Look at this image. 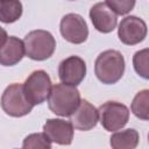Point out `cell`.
I'll list each match as a JSON object with an SVG mask.
<instances>
[{
    "label": "cell",
    "instance_id": "12",
    "mask_svg": "<svg viewBox=\"0 0 149 149\" xmlns=\"http://www.w3.org/2000/svg\"><path fill=\"white\" fill-rule=\"evenodd\" d=\"M73 125L71 121L62 119H48L43 126V132L50 139L51 142L69 146L73 140Z\"/></svg>",
    "mask_w": 149,
    "mask_h": 149
},
{
    "label": "cell",
    "instance_id": "13",
    "mask_svg": "<svg viewBox=\"0 0 149 149\" xmlns=\"http://www.w3.org/2000/svg\"><path fill=\"white\" fill-rule=\"evenodd\" d=\"M70 121L78 130H90L94 128L99 121V111L91 102L83 99L77 109L70 115Z\"/></svg>",
    "mask_w": 149,
    "mask_h": 149
},
{
    "label": "cell",
    "instance_id": "21",
    "mask_svg": "<svg viewBox=\"0 0 149 149\" xmlns=\"http://www.w3.org/2000/svg\"><path fill=\"white\" fill-rule=\"evenodd\" d=\"M71 1H72V0H71Z\"/></svg>",
    "mask_w": 149,
    "mask_h": 149
},
{
    "label": "cell",
    "instance_id": "20",
    "mask_svg": "<svg viewBox=\"0 0 149 149\" xmlns=\"http://www.w3.org/2000/svg\"><path fill=\"white\" fill-rule=\"evenodd\" d=\"M148 142H149V134H148Z\"/></svg>",
    "mask_w": 149,
    "mask_h": 149
},
{
    "label": "cell",
    "instance_id": "4",
    "mask_svg": "<svg viewBox=\"0 0 149 149\" xmlns=\"http://www.w3.org/2000/svg\"><path fill=\"white\" fill-rule=\"evenodd\" d=\"M1 107L7 115L21 118L29 114L34 105L27 99L23 85L14 83L7 86L3 91L1 95Z\"/></svg>",
    "mask_w": 149,
    "mask_h": 149
},
{
    "label": "cell",
    "instance_id": "10",
    "mask_svg": "<svg viewBox=\"0 0 149 149\" xmlns=\"http://www.w3.org/2000/svg\"><path fill=\"white\" fill-rule=\"evenodd\" d=\"M116 15L106 2H98L90 9V19L93 27L102 34H108L115 29L118 23Z\"/></svg>",
    "mask_w": 149,
    "mask_h": 149
},
{
    "label": "cell",
    "instance_id": "11",
    "mask_svg": "<svg viewBox=\"0 0 149 149\" xmlns=\"http://www.w3.org/2000/svg\"><path fill=\"white\" fill-rule=\"evenodd\" d=\"M3 37L0 48V63L3 66H13L17 64L26 54L24 42L16 36H6V31L2 30Z\"/></svg>",
    "mask_w": 149,
    "mask_h": 149
},
{
    "label": "cell",
    "instance_id": "1",
    "mask_svg": "<svg viewBox=\"0 0 149 149\" xmlns=\"http://www.w3.org/2000/svg\"><path fill=\"white\" fill-rule=\"evenodd\" d=\"M81 99L76 86L69 84H55L48 98L49 109L59 116H70L79 106Z\"/></svg>",
    "mask_w": 149,
    "mask_h": 149
},
{
    "label": "cell",
    "instance_id": "8",
    "mask_svg": "<svg viewBox=\"0 0 149 149\" xmlns=\"http://www.w3.org/2000/svg\"><path fill=\"white\" fill-rule=\"evenodd\" d=\"M148 33L146 22L134 15L126 16L121 20L118 28L119 40L127 45H135L142 42Z\"/></svg>",
    "mask_w": 149,
    "mask_h": 149
},
{
    "label": "cell",
    "instance_id": "15",
    "mask_svg": "<svg viewBox=\"0 0 149 149\" xmlns=\"http://www.w3.org/2000/svg\"><path fill=\"white\" fill-rule=\"evenodd\" d=\"M22 15L20 0H0V20L2 23H13Z\"/></svg>",
    "mask_w": 149,
    "mask_h": 149
},
{
    "label": "cell",
    "instance_id": "5",
    "mask_svg": "<svg viewBox=\"0 0 149 149\" xmlns=\"http://www.w3.org/2000/svg\"><path fill=\"white\" fill-rule=\"evenodd\" d=\"M51 79L44 70L33 71L23 84L27 99L35 106L44 102L51 92Z\"/></svg>",
    "mask_w": 149,
    "mask_h": 149
},
{
    "label": "cell",
    "instance_id": "14",
    "mask_svg": "<svg viewBox=\"0 0 149 149\" xmlns=\"http://www.w3.org/2000/svg\"><path fill=\"white\" fill-rule=\"evenodd\" d=\"M139 133L133 128L121 132H115L109 139V144L113 149H134L139 144Z\"/></svg>",
    "mask_w": 149,
    "mask_h": 149
},
{
    "label": "cell",
    "instance_id": "16",
    "mask_svg": "<svg viewBox=\"0 0 149 149\" xmlns=\"http://www.w3.org/2000/svg\"><path fill=\"white\" fill-rule=\"evenodd\" d=\"M130 109L140 120L149 121V90H142L135 94Z\"/></svg>",
    "mask_w": 149,
    "mask_h": 149
},
{
    "label": "cell",
    "instance_id": "19",
    "mask_svg": "<svg viewBox=\"0 0 149 149\" xmlns=\"http://www.w3.org/2000/svg\"><path fill=\"white\" fill-rule=\"evenodd\" d=\"M136 0H106V3L118 14L126 15L133 10Z\"/></svg>",
    "mask_w": 149,
    "mask_h": 149
},
{
    "label": "cell",
    "instance_id": "2",
    "mask_svg": "<svg viewBox=\"0 0 149 149\" xmlns=\"http://www.w3.org/2000/svg\"><path fill=\"white\" fill-rule=\"evenodd\" d=\"M125 72V58L118 50L102 51L95 59L94 73L97 78L106 85L115 84Z\"/></svg>",
    "mask_w": 149,
    "mask_h": 149
},
{
    "label": "cell",
    "instance_id": "18",
    "mask_svg": "<svg viewBox=\"0 0 149 149\" xmlns=\"http://www.w3.org/2000/svg\"><path fill=\"white\" fill-rule=\"evenodd\" d=\"M52 142L50 141V139L47 136V134L43 132V133H34V134H30L28 136H26V139L23 140V143H22V147L23 148H47V149H50L51 148V144Z\"/></svg>",
    "mask_w": 149,
    "mask_h": 149
},
{
    "label": "cell",
    "instance_id": "3",
    "mask_svg": "<svg viewBox=\"0 0 149 149\" xmlns=\"http://www.w3.org/2000/svg\"><path fill=\"white\" fill-rule=\"evenodd\" d=\"M26 55L34 61H45L50 58L56 49V41L51 33L42 29L33 30L24 36Z\"/></svg>",
    "mask_w": 149,
    "mask_h": 149
},
{
    "label": "cell",
    "instance_id": "9",
    "mask_svg": "<svg viewBox=\"0 0 149 149\" xmlns=\"http://www.w3.org/2000/svg\"><path fill=\"white\" fill-rule=\"evenodd\" d=\"M86 76V64L79 56H70L63 59L58 66L59 80L64 84L77 86Z\"/></svg>",
    "mask_w": 149,
    "mask_h": 149
},
{
    "label": "cell",
    "instance_id": "7",
    "mask_svg": "<svg viewBox=\"0 0 149 149\" xmlns=\"http://www.w3.org/2000/svg\"><path fill=\"white\" fill-rule=\"evenodd\" d=\"M59 30L63 38L73 44H80L86 41L88 36V28L86 21L76 13H69L61 20Z\"/></svg>",
    "mask_w": 149,
    "mask_h": 149
},
{
    "label": "cell",
    "instance_id": "6",
    "mask_svg": "<svg viewBox=\"0 0 149 149\" xmlns=\"http://www.w3.org/2000/svg\"><path fill=\"white\" fill-rule=\"evenodd\" d=\"M99 120L107 132H116L123 128L129 120V109L118 101H106L99 108Z\"/></svg>",
    "mask_w": 149,
    "mask_h": 149
},
{
    "label": "cell",
    "instance_id": "17",
    "mask_svg": "<svg viewBox=\"0 0 149 149\" xmlns=\"http://www.w3.org/2000/svg\"><path fill=\"white\" fill-rule=\"evenodd\" d=\"M133 66L140 77L149 80V48L139 50L134 54Z\"/></svg>",
    "mask_w": 149,
    "mask_h": 149
}]
</instances>
